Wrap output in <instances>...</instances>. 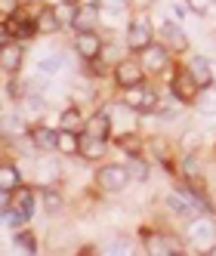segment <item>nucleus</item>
I'll return each instance as SVG.
<instances>
[{
    "instance_id": "obj_5",
    "label": "nucleus",
    "mask_w": 216,
    "mask_h": 256,
    "mask_svg": "<svg viewBox=\"0 0 216 256\" xmlns=\"http://www.w3.org/2000/svg\"><path fill=\"white\" fill-rule=\"evenodd\" d=\"M139 59H142V65H146L148 78H164L167 80V74H170L173 65H176V52L164 40H154L152 46H146V50L139 52Z\"/></svg>"
},
{
    "instance_id": "obj_29",
    "label": "nucleus",
    "mask_w": 216,
    "mask_h": 256,
    "mask_svg": "<svg viewBox=\"0 0 216 256\" xmlns=\"http://www.w3.org/2000/svg\"><path fill=\"white\" fill-rule=\"evenodd\" d=\"M148 154H142V158H127V170H130V179L133 182H142L146 186L148 176H152V167H148Z\"/></svg>"
},
{
    "instance_id": "obj_34",
    "label": "nucleus",
    "mask_w": 216,
    "mask_h": 256,
    "mask_svg": "<svg viewBox=\"0 0 216 256\" xmlns=\"http://www.w3.org/2000/svg\"><path fill=\"white\" fill-rule=\"evenodd\" d=\"M192 16H198V19H210V16H216V0H186Z\"/></svg>"
},
{
    "instance_id": "obj_15",
    "label": "nucleus",
    "mask_w": 216,
    "mask_h": 256,
    "mask_svg": "<svg viewBox=\"0 0 216 256\" xmlns=\"http://www.w3.org/2000/svg\"><path fill=\"white\" fill-rule=\"evenodd\" d=\"M160 200H164V207L173 213V216H179V219H194V216H201V213H198L194 210V204H192V200L182 194V188H170V192H164V198H160Z\"/></svg>"
},
{
    "instance_id": "obj_37",
    "label": "nucleus",
    "mask_w": 216,
    "mask_h": 256,
    "mask_svg": "<svg viewBox=\"0 0 216 256\" xmlns=\"http://www.w3.org/2000/svg\"><path fill=\"white\" fill-rule=\"evenodd\" d=\"M188 16H192V10H188L186 0H173V19L182 22V19H188Z\"/></svg>"
},
{
    "instance_id": "obj_35",
    "label": "nucleus",
    "mask_w": 216,
    "mask_h": 256,
    "mask_svg": "<svg viewBox=\"0 0 216 256\" xmlns=\"http://www.w3.org/2000/svg\"><path fill=\"white\" fill-rule=\"evenodd\" d=\"M130 10H112V6H102V22H99V28H118V22L127 16Z\"/></svg>"
},
{
    "instance_id": "obj_10",
    "label": "nucleus",
    "mask_w": 216,
    "mask_h": 256,
    "mask_svg": "<svg viewBox=\"0 0 216 256\" xmlns=\"http://www.w3.org/2000/svg\"><path fill=\"white\" fill-rule=\"evenodd\" d=\"M25 139L31 142V148L38 154H50V152H56L59 126H46V120H38V124H31V130H28Z\"/></svg>"
},
{
    "instance_id": "obj_7",
    "label": "nucleus",
    "mask_w": 216,
    "mask_h": 256,
    "mask_svg": "<svg viewBox=\"0 0 216 256\" xmlns=\"http://www.w3.org/2000/svg\"><path fill=\"white\" fill-rule=\"evenodd\" d=\"M120 102L133 108L136 114H154L158 105H160V90L148 80L142 86H130V90H120Z\"/></svg>"
},
{
    "instance_id": "obj_36",
    "label": "nucleus",
    "mask_w": 216,
    "mask_h": 256,
    "mask_svg": "<svg viewBox=\"0 0 216 256\" xmlns=\"http://www.w3.org/2000/svg\"><path fill=\"white\" fill-rule=\"evenodd\" d=\"M102 253H130V241L124 234H114V241L102 244Z\"/></svg>"
},
{
    "instance_id": "obj_32",
    "label": "nucleus",
    "mask_w": 216,
    "mask_h": 256,
    "mask_svg": "<svg viewBox=\"0 0 216 256\" xmlns=\"http://www.w3.org/2000/svg\"><path fill=\"white\" fill-rule=\"evenodd\" d=\"M56 6V16H59V22L65 28H74V19H78V6L80 4H68V0H59V4H52Z\"/></svg>"
},
{
    "instance_id": "obj_18",
    "label": "nucleus",
    "mask_w": 216,
    "mask_h": 256,
    "mask_svg": "<svg viewBox=\"0 0 216 256\" xmlns=\"http://www.w3.org/2000/svg\"><path fill=\"white\" fill-rule=\"evenodd\" d=\"M62 167L56 160H50L46 154H40V160L34 164V179H38V186H62Z\"/></svg>"
},
{
    "instance_id": "obj_14",
    "label": "nucleus",
    "mask_w": 216,
    "mask_h": 256,
    "mask_svg": "<svg viewBox=\"0 0 216 256\" xmlns=\"http://www.w3.org/2000/svg\"><path fill=\"white\" fill-rule=\"evenodd\" d=\"M114 145H118V152L124 154V158H142L146 154V145H148V136H142L139 130H124V133H118L114 136Z\"/></svg>"
},
{
    "instance_id": "obj_16",
    "label": "nucleus",
    "mask_w": 216,
    "mask_h": 256,
    "mask_svg": "<svg viewBox=\"0 0 216 256\" xmlns=\"http://www.w3.org/2000/svg\"><path fill=\"white\" fill-rule=\"evenodd\" d=\"M179 148L176 142H170L164 133H154V136H148V145H146V154L154 160V164H167V160H176L173 158V152Z\"/></svg>"
},
{
    "instance_id": "obj_31",
    "label": "nucleus",
    "mask_w": 216,
    "mask_h": 256,
    "mask_svg": "<svg viewBox=\"0 0 216 256\" xmlns=\"http://www.w3.org/2000/svg\"><path fill=\"white\" fill-rule=\"evenodd\" d=\"M124 50H127V46H124ZM124 50H120L118 40H105V46H102V52H99V59H102L108 68H114L120 59H127V56H130V52H124Z\"/></svg>"
},
{
    "instance_id": "obj_4",
    "label": "nucleus",
    "mask_w": 216,
    "mask_h": 256,
    "mask_svg": "<svg viewBox=\"0 0 216 256\" xmlns=\"http://www.w3.org/2000/svg\"><path fill=\"white\" fill-rule=\"evenodd\" d=\"M130 170L127 164H102L93 173V186L102 192V194H124L130 188Z\"/></svg>"
},
{
    "instance_id": "obj_40",
    "label": "nucleus",
    "mask_w": 216,
    "mask_h": 256,
    "mask_svg": "<svg viewBox=\"0 0 216 256\" xmlns=\"http://www.w3.org/2000/svg\"><path fill=\"white\" fill-rule=\"evenodd\" d=\"M68 4H80V0H68Z\"/></svg>"
},
{
    "instance_id": "obj_22",
    "label": "nucleus",
    "mask_w": 216,
    "mask_h": 256,
    "mask_svg": "<svg viewBox=\"0 0 216 256\" xmlns=\"http://www.w3.org/2000/svg\"><path fill=\"white\" fill-rule=\"evenodd\" d=\"M19 186H25V179H22V167L10 158H4V164H0V192H16Z\"/></svg>"
},
{
    "instance_id": "obj_41",
    "label": "nucleus",
    "mask_w": 216,
    "mask_h": 256,
    "mask_svg": "<svg viewBox=\"0 0 216 256\" xmlns=\"http://www.w3.org/2000/svg\"><path fill=\"white\" fill-rule=\"evenodd\" d=\"M213 44H216V34H213Z\"/></svg>"
},
{
    "instance_id": "obj_2",
    "label": "nucleus",
    "mask_w": 216,
    "mask_h": 256,
    "mask_svg": "<svg viewBox=\"0 0 216 256\" xmlns=\"http://www.w3.org/2000/svg\"><path fill=\"white\" fill-rule=\"evenodd\" d=\"M139 241H142V250L148 256H170V253H182L188 247L179 244V238L167 228H158V226H142L139 228Z\"/></svg>"
},
{
    "instance_id": "obj_3",
    "label": "nucleus",
    "mask_w": 216,
    "mask_h": 256,
    "mask_svg": "<svg viewBox=\"0 0 216 256\" xmlns=\"http://www.w3.org/2000/svg\"><path fill=\"white\" fill-rule=\"evenodd\" d=\"M167 90H170V96L176 102H182V105H198V99L204 93V90L194 84V78L188 74V68L182 62H176L173 71L167 74Z\"/></svg>"
},
{
    "instance_id": "obj_8",
    "label": "nucleus",
    "mask_w": 216,
    "mask_h": 256,
    "mask_svg": "<svg viewBox=\"0 0 216 256\" xmlns=\"http://www.w3.org/2000/svg\"><path fill=\"white\" fill-rule=\"evenodd\" d=\"M152 78H148V71H146V65H142V59L139 56H130L127 59H120L114 68H112V84L118 86V90H130V86H142V84H148Z\"/></svg>"
},
{
    "instance_id": "obj_30",
    "label": "nucleus",
    "mask_w": 216,
    "mask_h": 256,
    "mask_svg": "<svg viewBox=\"0 0 216 256\" xmlns=\"http://www.w3.org/2000/svg\"><path fill=\"white\" fill-rule=\"evenodd\" d=\"M62 65H65V52H50V56H44V59L38 62V74L56 78L59 71H62Z\"/></svg>"
},
{
    "instance_id": "obj_23",
    "label": "nucleus",
    "mask_w": 216,
    "mask_h": 256,
    "mask_svg": "<svg viewBox=\"0 0 216 256\" xmlns=\"http://www.w3.org/2000/svg\"><path fill=\"white\" fill-rule=\"evenodd\" d=\"M99 22H102V6L99 4H80L74 28H71V31H96Z\"/></svg>"
},
{
    "instance_id": "obj_13",
    "label": "nucleus",
    "mask_w": 216,
    "mask_h": 256,
    "mask_svg": "<svg viewBox=\"0 0 216 256\" xmlns=\"http://www.w3.org/2000/svg\"><path fill=\"white\" fill-rule=\"evenodd\" d=\"M186 68H188V74L194 78V84L201 86V90H213V86H216V68H213V62L204 56V52H194V56H188Z\"/></svg>"
},
{
    "instance_id": "obj_6",
    "label": "nucleus",
    "mask_w": 216,
    "mask_h": 256,
    "mask_svg": "<svg viewBox=\"0 0 216 256\" xmlns=\"http://www.w3.org/2000/svg\"><path fill=\"white\" fill-rule=\"evenodd\" d=\"M186 241H188V253H210V247L216 244V219L213 216H194L186 226Z\"/></svg>"
},
{
    "instance_id": "obj_42",
    "label": "nucleus",
    "mask_w": 216,
    "mask_h": 256,
    "mask_svg": "<svg viewBox=\"0 0 216 256\" xmlns=\"http://www.w3.org/2000/svg\"><path fill=\"white\" fill-rule=\"evenodd\" d=\"M213 68H216V65H213Z\"/></svg>"
},
{
    "instance_id": "obj_26",
    "label": "nucleus",
    "mask_w": 216,
    "mask_h": 256,
    "mask_svg": "<svg viewBox=\"0 0 216 256\" xmlns=\"http://www.w3.org/2000/svg\"><path fill=\"white\" fill-rule=\"evenodd\" d=\"M179 179H188V182H204V164H201V152H188V154H182V167H179Z\"/></svg>"
},
{
    "instance_id": "obj_25",
    "label": "nucleus",
    "mask_w": 216,
    "mask_h": 256,
    "mask_svg": "<svg viewBox=\"0 0 216 256\" xmlns=\"http://www.w3.org/2000/svg\"><path fill=\"white\" fill-rule=\"evenodd\" d=\"M80 142H84V133H78V130H59L56 154H62V158H80Z\"/></svg>"
},
{
    "instance_id": "obj_17",
    "label": "nucleus",
    "mask_w": 216,
    "mask_h": 256,
    "mask_svg": "<svg viewBox=\"0 0 216 256\" xmlns=\"http://www.w3.org/2000/svg\"><path fill=\"white\" fill-rule=\"evenodd\" d=\"M56 126L59 130H78V133H84V126H86V114H84V108H80V102H74L71 99L62 112H59V120H56Z\"/></svg>"
},
{
    "instance_id": "obj_20",
    "label": "nucleus",
    "mask_w": 216,
    "mask_h": 256,
    "mask_svg": "<svg viewBox=\"0 0 216 256\" xmlns=\"http://www.w3.org/2000/svg\"><path fill=\"white\" fill-rule=\"evenodd\" d=\"M108 145H112V139L84 133V142H80V160H84V164H96V160H102V158L108 154Z\"/></svg>"
},
{
    "instance_id": "obj_11",
    "label": "nucleus",
    "mask_w": 216,
    "mask_h": 256,
    "mask_svg": "<svg viewBox=\"0 0 216 256\" xmlns=\"http://www.w3.org/2000/svg\"><path fill=\"white\" fill-rule=\"evenodd\" d=\"M71 46H74L78 52V59L80 62H90V59H99V52L105 46V38H102V31H74V40H71Z\"/></svg>"
},
{
    "instance_id": "obj_24",
    "label": "nucleus",
    "mask_w": 216,
    "mask_h": 256,
    "mask_svg": "<svg viewBox=\"0 0 216 256\" xmlns=\"http://www.w3.org/2000/svg\"><path fill=\"white\" fill-rule=\"evenodd\" d=\"M34 19H38V31L40 34H59L65 25L59 22V16H56V6L52 4H40L38 10H34Z\"/></svg>"
},
{
    "instance_id": "obj_19",
    "label": "nucleus",
    "mask_w": 216,
    "mask_h": 256,
    "mask_svg": "<svg viewBox=\"0 0 216 256\" xmlns=\"http://www.w3.org/2000/svg\"><path fill=\"white\" fill-rule=\"evenodd\" d=\"M84 133H90V136H102V139H112V136H114V120H112V114H108L105 108H99V112H93V114H86Z\"/></svg>"
},
{
    "instance_id": "obj_21",
    "label": "nucleus",
    "mask_w": 216,
    "mask_h": 256,
    "mask_svg": "<svg viewBox=\"0 0 216 256\" xmlns=\"http://www.w3.org/2000/svg\"><path fill=\"white\" fill-rule=\"evenodd\" d=\"M38 200L46 216H59L65 210V194L59 192V186H38Z\"/></svg>"
},
{
    "instance_id": "obj_27",
    "label": "nucleus",
    "mask_w": 216,
    "mask_h": 256,
    "mask_svg": "<svg viewBox=\"0 0 216 256\" xmlns=\"http://www.w3.org/2000/svg\"><path fill=\"white\" fill-rule=\"evenodd\" d=\"M19 108H22L25 118H31L34 124H38V120H44V114H46V96H44V93H28V96L19 102Z\"/></svg>"
},
{
    "instance_id": "obj_1",
    "label": "nucleus",
    "mask_w": 216,
    "mask_h": 256,
    "mask_svg": "<svg viewBox=\"0 0 216 256\" xmlns=\"http://www.w3.org/2000/svg\"><path fill=\"white\" fill-rule=\"evenodd\" d=\"M158 40V25L152 22V16L146 10H133L130 12V22H127V34H124V46L127 52L139 56L146 46H152Z\"/></svg>"
},
{
    "instance_id": "obj_39",
    "label": "nucleus",
    "mask_w": 216,
    "mask_h": 256,
    "mask_svg": "<svg viewBox=\"0 0 216 256\" xmlns=\"http://www.w3.org/2000/svg\"><path fill=\"white\" fill-rule=\"evenodd\" d=\"M25 6H40V4H46V0H22Z\"/></svg>"
},
{
    "instance_id": "obj_38",
    "label": "nucleus",
    "mask_w": 216,
    "mask_h": 256,
    "mask_svg": "<svg viewBox=\"0 0 216 256\" xmlns=\"http://www.w3.org/2000/svg\"><path fill=\"white\" fill-rule=\"evenodd\" d=\"M133 0H99V6H112V10H130Z\"/></svg>"
},
{
    "instance_id": "obj_9",
    "label": "nucleus",
    "mask_w": 216,
    "mask_h": 256,
    "mask_svg": "<svg viewBox=\"0 0 216 256\" xmlns=\"http://www.w3.org/2000/svg\"><path fill=\"white\" fill-rule=\"evenodd\" d=\"M158 40H164L176 56H186V52L192 50L188 34L182 31V22H179V19H160L158 22Z\"/></svg>"
},
{
    "instance_id": "obj_28",
    "label": "nucleus",
    "mask_w": 216,
    "mask_h": 256,
    "mask_svg": "<svg viewBox=\"0 0 216 256\" xmlns=\"http://www.w3.org/2000/svg\"><path fill=\"white\" fill-rule=\"evenodd\" d=\"M12 244H16V253H28V256L40 250V244H38V234H34L28 226L16 228V234H12Z\"/></svg>"
},
{
    "instance_id": "obj_33",
    "label": "nucleus",
    "mask_w": 216,
    "mask_h": 256,
    "mask_svg": "<svg viewBox=\"0 0 216 256\" xmlns=\"http://www.w3.org/2000/svg\"><path fill=\"white\" fill-rule=\"evenodd\" d=\"M179 152H182V154H188V152H201V130H186L182 136H179Z\"/></svg>"
},
{
    "instance_id": "obj_12",
    "label": "nucleus",
    "mask_w": 216,
    "mask_h": 256,
    "mask_svg": "<svg viewBox=\"0 0 216 256\" xmlns=\"http://www.w3.org/2000/svg\"><path fill=\"white\" fill-rule=\"evenodd\" d=\"M25 62V44L22 40H4L0 44V71L4 78H16Z\"/></svg>"
}]
</instances>
